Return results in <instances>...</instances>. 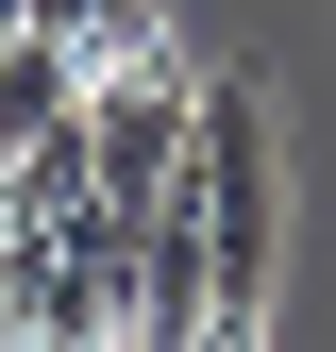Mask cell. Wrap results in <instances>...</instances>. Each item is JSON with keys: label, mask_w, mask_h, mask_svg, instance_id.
<instances>
[{"label": "cell", "mask_w": 336, "mask_h": 352, "mask_svg": "<svg viewBox=\"0 0 336 352\" xmlns=\"http://www.w3.org/2000/svg\"><path fill=\"white\" fill-rule=\"evenodd\" d=\"M185 218H202V269H219V336H252L269 319V269H286V135H269V84L252 67H202Z\"/></svg>", "instance_id": "cell-1"}, {"label": "cell", "mask_w": 336, "mask_h": 352, "mask_svg": "<svg viewBox=\"0 0 336 352\" xmlns=\"http://www.w3.org/2000/svg\"><path fill=\"white\" fill-rule=\"evenodd\" d=\"M185 135H202V67L168 51V34H135L118 67H84V185L101 201H185Z\"/></svg>", "instance_id": "cell-2"}, {"label": "cell", "mask_w": 336, "mask_h": 352, "mask_svg": "<svg viewBox=\"0 0 336 352\" xmlns=\"http://www.w3.org/2000/svg\"><path fill=\"white\" fill-rule=\"evenodd\" d=\"M0 336H34V352L118 336V319H101V285H84V252H67V218H0Z\"/></svg>", "instance_id": "cell-3"}, {"label": "cell", "mask_w": 336, "mask_h": 352, "mask_svg": "<svg viewBox=\"0 0 336 352\" xmlns=\"http://www.w3.org/2000/svg\"><path fill=\"white\" fill-rule=\"evenodd\" d=\"M51 135H84V51L34 17V34H0V151H51Z\"/></svg>", "instance_id": "cell-4"}, {"label": "cell", "mask_w": 336, "mask_h": 352, "mask_svg": "<svg viewBox=\"0 0 336 352\" xmlns=\"http://www.w3.org/2000/svg\"><path fill=\"white\" fill-rule=\"evenodd\" d=\"M34 17H51L67 51H84V67H118V51H135V34H168L151 0H34Z\"/></svg>", "instance_id": "cell-5"}, {"label": "cell", "mask_w": 336, "mask_h": 352, "mask_svg": "<svg viewBox=\"0 0 336 352\" xmlns=\"http://www.w3.org/2000/svg\"><path fill=\"white\" fill-rule=\"evenodd\" d=\"M0 34H34V0H0Z\"/></svg>", "instance_id": "cell-6"}]
</instances>
